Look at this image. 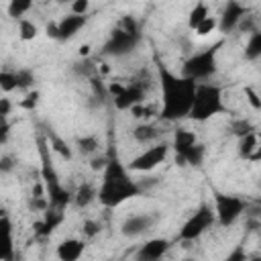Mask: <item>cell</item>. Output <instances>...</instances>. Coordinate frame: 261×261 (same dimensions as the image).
I'll return each mask as SVG.
<instances>
[{
	"instance_id": "obj_1",
	"label": "cell",
	"mask_w": 261,
	"mask_h": 261,
	"mask_svg": "<svg viewBox=\"0 0 261 261\" xmlns=\"http://www.w3.org/2000/svg\"><path fill=\"white\" fill-rule=\"evenodd\" d=\"M157 82L161 90L159 118L165 122H177L190 118L198 84L190 77H184L181 73L171 71L161 61H157Z\"/></svg>"
},
{
	"instance_id": "obj_2",
	"label": "cell",
	"mask_w": 261,
	"mask_h": 261,
	"mask_svg": "<svg viewBox=\"0 0 261 261\" xmlns=\"http://www.w3.org/2000/svg\"><path fill=\"white\" fill-rule=\"evenodd\" d=\"M143 186L133 179L130 169L120 161L116 153L108 155L106 167L102 169V179L98 188V202L104 208H116L143 194Z\"/></svg>"
},
{
	"instance_id": "obj_3",
	"label": "cell",
	"mask_w": 261,
	"mask_h": 261,
	"mask_svg": "<svg viewBox=\"0 0 261 261\" xmlns=\"http://www.w3.org/2000/svg\"><path fill=\"white\" fill-rule=\"evenodd\" d=\"M39 145V155H41V177H43V186H45V192H47V200H49V208H55V210H63L73 204V194L61 186L59 181V175L55 173L53 165H51V159H49V141L47 139H39L37 141Z\"/></svg>"
},
{
	"instance_id": "obj_4",
	"label": "cell",
	"mask_w": 261,
	"mask_h": 261,
	"mask_svg": "<svg viewBox=\"0 0 261 261\" xmlns=\"http://www.w3.org/2000/svg\"><path fill=\"white\" fill-rule=\"evenodd\" d=\"M226 112V104H224V94L222 88L212 84V82H202L196 88V98H194V106L190 112V120L194 122H206L218 114Z\"/></svg>"
},
{
	"instance_id": "obj_5",
	"label": "cell",
	"mask_w": 261,
	"mask_h": 261,
	"mask_svg": "<svg viewBox=\"0 0 261 261\" xmlns=\"http://www.w3.org/2000/svg\"><path fill=\"white\" fill-rule=\"evenodd\" d=\"M222 45H224V41H216L214 45L204 47L202 51L192 53L184 61V65H181V75L194 80L196 84H202L204 80L212 77L216 73V69H218L216 67L218 65L216 59H218V51H220Z\"/></svg>"
},
{
	"instance_id": "obj_6",
	"label": "cell",
	"mask_w": 261,
	"mask_h": 261,
	"mask_svg": "<svg viewBox=\"0 0 261 261\" xmlns=\"http://www.w3.org/2000/svg\"><path fill=\"white\" fill-rule=\"evenodd\" d=\"M214 222H216L214 208H212L210 204H200V206L190 214V218L181 224V228H179V232H177V241H184V243L196 241V239H200Z\"/></svg>"
},
{
	"instance_id": "obj_7",
	"label": "cell",
	"mask_w": 261,
	"mask_h": 261,
	"mask_svg": "<svg viewBox=\"0 0 261 261\" xmlns=\"http://www.w3.org/2000/svg\"><path fill=\"white\" fill-rule=\"evenodd\" d=\"M139 43H141V33H130V31L116 27L110 31L100 53L106 57H126V55L137 51Z\"/></svg>"
},
{
	"instance_id": "obj_8",
	"label": "cell",
	"mask_w": 261,
	"mask_h": 261,
	"mask_svg": "<svg viewBox=\"0 0 261 261\" xmlns=\"http://www.w3.org/2000/svg\"><path fill=\"white\" fill-rule=\"evenodd\" d=\"M247 208V202L239 196H232V194H222V192H216L214 194V214H216V222L220 226H232L245 212Z\"/></svg>"
},
{
	"instance_id": "obj_9",
	"label": "cell",
	"mask_w": 261,
	"mask_h": 261,
	"mask_svg": "<svg viewBox=\"0 0 261 261\" xmlns=\"http://www.w3.org/2000/svg\"><path fill=\"white\" fill-rule=\"evenodd\" d=\"M151 88V82L145 77V71L137 77H133L128 84H124V90L114 96V108L116 110H133L137 106H141L147 98V92Z\"/></svg>"
},
{
	"instance_id": "obj_10",
	"label": "cell",
	"mask_w": 261,
	"mask_h": 261,
	"mask_svg": "<svg viewBox=\"0 0 261 261\" xmlns=\"http://www.w3.org/2000/svg\"><path fill=\"white\" fill-rule=\"evenodd\" d=\"M169 151H171V145L167 141H159L151 147H147L143 153H139L137 157H133L126 167L130 171H137V173H145V171H153L155 167H159L167 157H169Z\"/></svg>"
},
{
	"instance_id": "obj_11",
	"label": "cell",
	"mask_w": 261,
	"mask_h": 261,
	"mask_svg": "<svg viewBox=\"0 0 261 261\" xmlns=\"http://www.w3.org/2000/svg\"><path fill=\"white\" fill-rule=\"evenodd\" d=\"M88 22V16H82V14H67V16H61L57 22H49L47 24V35L51 39H57V41H69L73 39Z\"/></svg>"
},
{
	"instance_id": "obj_12",
	"label": "cell",
	"mask_w": 261,
	"mask_h": 261,
	"mask_svg": "<svg viewBox=\"0 0 261 261\" xmlns=\"http://www.w3.org/2000/svg\"><path fill=\"white\" fill-rule=\"evenodd\" d=\"M155 222H157L155 214H149V212H145V214H130V216H126L122 220L120 232L126 239H137V237L147 234L155 226Z\"/></svg>"
},
{
	"instance_id": "obj_13",
	"label": "cell",
	"mask_w": 261,
	"mask_h": 261,
	"mask_svg": "<svg viewBox=\"0 0 261 261\" xmlns=\"http://www.w3.org/2000/svg\"><path fill=\"white\" fill-rule=\"evenodd\" d=\"M171 249V241L165 237L147 239L135 253V261H161Z\"/></svg>"
},
{
	"instance_id": "obj_14",
	"label": "cell",
	"mask_w": 261,
	"mask_h": 261,
	"mask_svg": "<svg viewBox=\"0 0 261 261\" xmlns=\"http://www.w3.org/2000/svg\"><path fill=\"white\" fill-rule=\"evenodd\" d=\"M247 12H249V10H247L241 2L230 0V2L224 6L222 14L218 16V31H220L222 35H228V33L237 31L239 24H241V20L247 16Z\"/></svg>"
},
{
	"instance_id": "obj_15",
	"label": "cell",
	"mask_w": 261,
	"mask_h": 261,
	"mask_svg": "<svg viewBox=\"0 0 261 261\" xmlns=\"http://www.w3.org/2000/svg\"><path fill=\"white\" fill-rule=\"evenodd\" d=\"M84 253H86V241L75 237L63 239L55 249V255L59 261H80Z\"/></svg>"
},
{
	"instance_id": "obj_16",
	"label": "cell",
	"mask_w": 261,
	"mask_h": 261,
	"mask_svg": "<svg viewBox=\"0 0 261 261\" xmlns=\"http://www.w3.org/2000/svg\"><path fill=\"white\" fill-rule=\"evenodd\" d=\"M0 228H2V247H0V259L2 261H14V237H12V222L6 214V210L0 216Z\"/></svg>"
},
{
	"instance_id": "obj_17",
	"label": "cell",
	"mask_w": 261,
	"mask_h": 261,
	"mask_svg": "<svg viewBox=\"0 0 261 261\" xmlns=\"http://www.w3.org/2000/svg\"><path fill=\"white\" fill-rule=\"evenodd\" d=\"M133 139L137 143H141V145H149L151 147V145L163 141V130L159 126L151 124V122H141V124H137L133 128Z\"/></svg>"
},
{
	"instance_id": "obj_18",
	"label": "cell",
	"mask_w": 261,
	"mask_h": 261,
	"mask_svg": "<svg viewBox=\"0 0 261 261\" xmlns=\"http://www.w3.org/2000/svg\"><path fill=\"white\" fill-rule=\"evenodd\" d=\"M63 218H65V212L63 210H55V208H49L47 212H43V220L41 222H37V228H35V232L39 234V237H49L61 222H63Z\"/></svg>"
},
{
	"instance_id": "obj_19",
	"label": "cell",
	"mask_w": 261,
	"mask_h": 261,
	"mask_svg": "<svg viewBox=\"0 0 261 261\" xmlns=\"http://www.w3.org/2000/svg\"><path fill=\"white\" fill-rule=\"evenodd\" d=\"M196 143H198V139H196V135H194L190 128H175L173 141H171L173 155H175V157H181V155H184L186 151H190Z\"/></svg>"
},
{
	"instance_id": "obj_20",
	"label": "cell",
	"mask_w": 261,
	"mask_h": 261,
	"mask_svg": "<svg viewBox=\"0 0 261 261\" xmlns=\"http://www.w3.org/2000/svg\"><path fill=\"white\" fill-rule=\"evenodd\" d=\"M204 157H206V147L198 141L190 151H186L181 157H175V163L177 165H181V167H186V165H190V167H200L202 163H204Z\"/></svg>"
},
{
	"instance_id": "obj_21",
	"label": "cell",
	"mask_w": 261,
	"mask_h": 261,
	"mask_svg": "<svg viewBox=\"0 0 261 261\" xmlns=\"http://www.w3.org/2000/svg\"><path fill=\"white\" fill-rule=\"evenodd\" d=\"M94 200H98V188L94 184L84 181L75 192H73V206L75 208H86L90 206Z\"/></svg>"
},
{
	"instance_id": "obj_22",
	"label": "cell",
	"mask_w": 261,
	"mask_h": 261,
	"mask_svg": "<svg viewBox=\"0 0 261 261\" xmlns=\"http://www.w3.org/2000/svg\"><path fill=\"white\" fill-rule=\"evenodd\" d=\"M243 55H245L247 61H257V59H261V31H259V29H255V31L249 35V39H247V43H245V49H243Z\"/></svg>"
},
{
	"instance_id": "obj_23",
	"label": "cell",
	"mask_w": 261,
	"mask_h": 261,
	"mask_svg": "<svg viewBox=\"0 0 261 261\" xmlns=\"http://www.w3.org/2000/svg\"><path fill=\"white\" fill-rule=\"evenodd\" d=\"M210 16V10H208V4H204V2H198L192 10H190V14H188V27L192 29V31H196L206 18Z\"/></svg>"
},
{
	"instance_id": "obj_24",
	"label": "cell",
	"mask_w": 261,
	"mask_h": 261,
	"mask_svg": "<svg viewBox=\"0 0 261 261\" xmlns=\"http://www.w3.org/2000/svg\"><path fill=\"white\" fill-rule=\"evenodd\" d=\"M257 141H259V130H255V133H249L247 137H243V139H239V157H243V159H251V155L255 153V149H257Z\"/></svg>"
},
{
	"instance_id": "obj_25",
	"label": "cell",
	"mask_w": 261,
	"mask_h": 261,
	"mask_svg": "<svg viewBox=\"0 0 261 261\" xmlns=\"http://www.w3.org/2000/svg\"><path fill=\"white\" fill-rule=\"evenodd\" d=\"M31 8H33V2H31V0H12V2L8 4V16H12V18H16V20H22L24 14H27Z\"/></svg>"
},
{
	"instance_id": "obj_26",
	"label": "cell",
	"mask_w": 261,
	"mask_h": 261,
	"mask_svg": "<svg viewBox=\"0 0 261 261\" xmlns=\"http://www.w3.org/2000/svg\"><path fill=\"white\" fill-rule=\"evenodd\" d=\"M37 35H39V27L33 20H29V18L18 20V37H20V41H33Z\"/></svg>"
},
{
	"instance_id": "obj_27",
	"label": "cell",
	"mask_w": 261,
	"mask_h": 261,
	"mask_svg": "<svg viewBox=\"0 0 261 261\" xmlns=\"http://www.w3.org/2000/svg\"><path fill=\"white\" fill-rule=\"evenodd\" d=\"M47 141H49V145H51V149H53L55 153H59V155H61V157H65V159H71V149H69V145H67L59 135L49 133Z\"/></svg>"
},
{
	"instance_id": "obj_28",
	"label": "cell",
	"mask_w": 261,
	"mask_h": 261,
	"mask_svg": "<svg viewBox=\"0 0 261 261\" xmlns=\"http://www.w3.org/2000/svg\"><path fill=\"white\" fill-rule=\"evenodd\" d=\"M98 147H100V141H98V137H94V135H86V137H80V139H77V149H80L82 155L96 153Z\"/></svg>"
},
{
	"instance_id": "obj_29",
	"label": "cell",
	"mask_w": 261,
	"mask_h": 261,
	"mask_svg": "<svg viewBox=\"0 0 261 261\" xmlns=\"http://www.w3.org/2000/svg\"><path fill=\"white\" fill-rule=\"evenodd\" d=\"M35 86V73L27 67L16 69V88L18 90H31Z\"/></svg>"
},
{
	"instance_id": "obj_30",
	"label": "cell",
	"mask_w": 261,
	"mask_h": 261,
	"mask_svg": "<svg viewBox=\"0 0 261 261\" xmlns=\"http://www.w3.org/2000/svg\"><path fill=\"white\" fill-rule=\"evenodd\" d=\"M0 88H2L4 94L12 92V90H18V88H16V71L2 69V71H0Z\"/></svg>"
},
{
	"instance_id": "obj_31",
	"label": "cell",
	"mask_w": 261,
	"mask_h": 261,
	"mask_svg": "<svg viewBox=\"0 0 261 261\" xmlns=\"http://www.w3.org/2000/svg\"><path fill=\"white\" fill-rule=\"evenodd\" d=\"M218 29V16H208L194 33L198 35V37H206V35H210V33H214Z\"/></svg>"
},
{
	"instance_id": "obj_32",
	"label": "cell",
	"mask_w": 261,
	"mask_h": 261,
	"mask_svg": "<svg viewBox=\"0 0 261 261\" xmlns=\"http://www.w3.org/2000/svg\"><path fill=\"white\" fill-rule=\"evenodd\" d=\"M222 261H249V255L245 251V243H239L232 247V251H228V255Z\"/></svg>"
},
{
	"instance_id": "obj_33",
	"label": "cell",
	"mask_w": 261,
	"mask_h": 261,
	"mask_svg": "<svg viewBox=\"0 0 261 261\" xmlns=\"http://www.w3.org/2000/svg\"><path fill=\"white\" fill-rule=\"evenodd\" d=\"M232 133H234L239 139H243V137H247L249 133H255V128H253V124H251L249 120H234V122H232Z\"/></svg>"
},
{
	"instance_id": "obj_34",
	"label": "cell",
	"mask_w": 261,
	"mask_h": 261,
	"mask_svg": "<svg viewBox=\"0 0 261 261\" xmlns=\"http://www.w3.org/2000/svg\"><path fill=\"white\" fill-rule=\"evenodd\" d=\"M37 102H39V92L33 90V92H29V94L20 100V106H22L24 110H33V108L37 106Z\"/></svg>"
},
{
	"instance_id": "obj_35",
	"label": "cell",
	"mask_w": 261,
	"mask_h": 261,
	"mask_svg": "<svg viewBox=\"0 0 261 261\" xmlns=\"http://www.w3.org/2000/svg\"><path fill=\"white\" fill-rule=\"evenodd\" d=\"M82 232H84V237L92 239L94 234H98V232H100V224H98L96 220H86V222H84V226H82Z\"/></svg>"
},
{
	"instance_id": "obj_36",
	"label": "cell",
	"mask_w": 261,
	"mask_h": 261,
	"mask_svg": "<svg viewBox=\"0 0 261 261\" xmlns=\"http://www.w3.org/2000/svg\"><path fill=\"white\" fill-rule=\"evenodd\" d=\"M88 10H90V2H88V0H75V2L71 4V14L88 16Z\"/></svg>"
},
{
	"instance_id": "obj_37",
	"label": "cell",
	"mask_w": 261,
	"mask_h": 261,
	"mask_svg": "<svg viewBox=\"0 0 261 261\" xmlns=\"http://www.w3.org/2000/svg\"><path fill=\"white\" fill-rule=\"evenodd\" d=\"M245 96H247L249 104H251L255 110H261V98L255 94V90H253V88H245Z\"/></svg>"
},
{
	"instance_id": "obj_38",
	"label": "cell",
	"mask_w": 261,
	"mask_h": 261,
	"mask_svg": "<svg viewBox=\"0 0 261 261\" xmlns=\"http://www.w3.org/2000/svg\"><path fill=\"white\" fill-rule=\"evenodd\" d=\"M10 100L8 98H0V118L2 120H6L8 118V114H10Z\"/></svg>"
},
{
	"instance_id": "obj_39",
	"label": "cell",
	"mask_w": 261,
	"mask_h": 261,
	"mask_svg": "<svg viewBox=\"0 0 261 261\" xmlns=\"http://www.w3.org/2000/svg\"><path fill=\"white\" fill-rule=\"evenodd\" d=\"M249 161H253V163H257V161H261V133H259V141H257V149H255V153L251 155V159Z\"/></svg>"
},
{
	"instance_id": "obj_40",
	"label": "cell",
	"mask_w": 261,
	"mask_h": 261,
	"mask_svg": "<svg viewBox=\"0 0 261 261\" xmlns=\"http://www.w3.org/2000/svg\"><path fill=\"white\" fill-rule=\"evenodd\" d=\"M0 169H2L4 173L10 169V161H8V157H2V165H0Z\"/></svg>"
},
{
	"instance_id": "obj_41",
	"label": "cell",
	"mask_w": 261,
	"mask_h": 261,
	"mask_svg": "<svg viewBox=\"0 0 261 261\" xmlns=\"http://www.w3.org/2000/svg\"><path fill=\"white\" fill-rule=\"evenodd\" d=\"M249 261H261V255H257V257H251Z\"/></svg>"
},
{
	"instance_id": "obj_42",
	"label": "cell",
	"mask_w": 261,
	"mask_h": 261,
	"mask_svg": "<svg viewBox=\"0 0 261 261\" xmlns=\"http://www.w3.org/2000/svg\"><path fill=\"white\" fill-rule=\"evenodd\" d=\"M184 261H194V259H184Z\"/></svg>"
}]
</instances>
